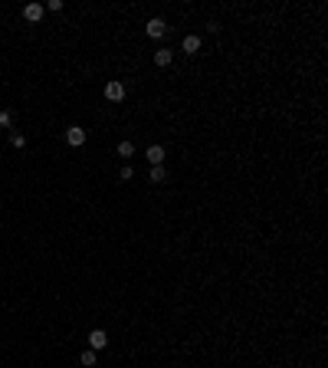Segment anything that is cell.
Returning a JSON list of instances; mask_svg holds the SVG:
<instances>
[{"label":"cell","mask_w":328,"mask_h":368,"mask_svg":"<svg viewBox=\"0 0 328 368\" xmlns=\"http://www.w3.org/2000/svg\"><path fill=\"white\" fill-rule=\"evenodd\" d=\"M105 99H109V102H122V99H125V82L112 79L109 86H105Z\"/></svg>","instance_id":"cell-3"},{"label":"cell","mask_w":328,"mask_h":368,"mask_svg":"<svg viewBox=\"0 0 328 368\" xmlns=\"http://www.w3.org/2000/svg\"><path fill=\"white\" fill-rule=\"evenodd\" d=\"M43 10H63V0H46V7Z\"/></svg>","instance_id":"cell-15"},{"label":"cell","mask_w":328,"mask_h":368,"mask_svg":"<svg viewBox=\"0 0 328 368\" xmlns=\"http://www.w3.org/2000/svg\"><path fill=\"white\" fill-rule=\"evenodd\" d=\"M79 362H82V365H86V368H92V365H95V362H99V355H95V352H92V349H86V352L79 355Z\"/></svg>","instance_id":"cell-10"},{"label":"cell","mask_w":328,"mask_h":368,"mask_svg":"<svg viewBox=\"0 0 328 368\" xmlns=\"http://www.w3.org/2000/svg\"><path fill=\"white\" fill-rule=\"evenodd\" d=\"M66 145H72V148H79V145H86V128L69 125V128H66Z\"/></svg>","instance_id":"cell-2"},{"label":"cell","mask_w":328,"mask_h":368,"mask_svg":"<svg viewBox=\"0 0 328 368\" xmlns=\"http://www.w3.org/2000/svg\"><path fill=\"white\" fill-rule=\"evenodd\" d=\"M118 178H122V181H132V178H135V168H132V165H122V171H118Z\"/></svg>","instance_id":"cell-13"},{"label":"cell","mask_w":328,"mask_h":368,"mask_svg":"<svg viewBox=\"0 0 328 368\" xmlns=\"http://www.w3.org/2000/svg\"><path fill=\"white\" fill-rule=\"evenodd\" d=\"M148 161H151V165H161V161H164V148H161V145H148Z\"/></svg>","instance_id":"cell-8"},{"label":"cell","mask_w":328,"mask_h":368,"mask_svg":"<svg viewBox=\"0 0 328 368\" xmlns=\"http://www.w3.org/2000/svg\"><path fill=\"white\" fill-rule=\"evenodd\" d=\"M105 345H109V336H105L102 329H92V332H89V349H92V352H102Z\"/></svg>","instance_id":"cell-4"},{"label":"cell","mask_w":328,"mask_h":368,"mask_svg":"<svg viewBox=\"0 0 328 368\" xmlns=\"http://www.w3.org/2000/svg\"><path fill=\"white\" fill-rule=\"evenodd\" d=\"M10 145H13V148H23V145H26V138H23L20 132H10Z\"/></svg>","instance_id":"cell-12"},{"label":"cell","mask_w":328,"mask_h":368,"mask_svg":"<svg viewBox=\"0 0 328 368\" xmlns=\"http://www.w3.org/2000/svg\"><path fill=\"white\" fill-rule=\"evenodd\" d=\"M43 13H46V10H43V3H26V7H23V16L30 20V23L43 20Z\"/></svg>","instance_id":"cell-5"},{"label":"cell","mask_w":328,"mask_h":368,"mask_svg":"<svg viewBox=\"0 0 328 368\" xmlns=\"http://www.w3.org/2000/svg\"><path fill=\"white\" fill-rule=\"evenodd\" d=\"M10 122H13V115H10V112H0V128H10Z\"/></svg>","instance_id":"cell-14"},{"label":"cell","mask_w":328,"mask_h":368,"mask_svg":"<svg viewBox=\"0 0 328 368\" xmlns=\"http://www.w3.org/2000/svg\"><path fill=\"white\" fill-rule=\"evenodd\" d=\"M145 33H148V36H151V39H161V36H164V33H167V23H164L161 16H151L148 23H145Z\"/></svg>","instance_id":"cell-1"},{"label":"cell","mask_w":328,"mask_h":368,"mask_svg":"<svg viewBox=\"0 0 328 368\" xmlns=\"http://www.w3.org/2000/svg\"><path fill=\"white\" fill-rule=\"evenodd\" d=\"M171 63H174V49H158L155 53V66L164 69V66H171Z\"/></svg>","instance_id":"cell-7"},{"label":"cell","mask_w":328,"mask_h":368,"mask_svg":"<svg viewBox=\"0 0 328 368\" xmlns=\"http://www.w3.org/2000/svg\"><path fill=\"white\" fill-rule=\"evenodd\" d=\"M164 178H167V171H164V165H151V181H155V184H161Z\"/></svg>","instance_id":"cell-11"},{"label":"cell","mask_w":328,"mask_h":368,"mask_svg":"<svg viewBox=\"0 0 328 368\" xmlns=\"http://www.w3.org/2000/svg\"><path fill=\"white\" fill-rule=\"evenodd\" d=\"M180 49H184V53H187V56L200 53V36H194V33H190V36H184V43H180Z\"/></svg>","instance_id":"cell-6"},{"label":"cell","mask_w":328,"mask_h":368,"mask_svg":"<svg viewBox=\"0 0 328 368\" xmlns=\"http://www.w3.org/2000/svg\"><path fill=\"white\" fill-rule=\"evenodd\" d=\"M118 155H122V158H132L135 155V145H132V141H128V138H122V141H118Z\"/></svg>","instance_id":"cell-9"}]
</instances>
